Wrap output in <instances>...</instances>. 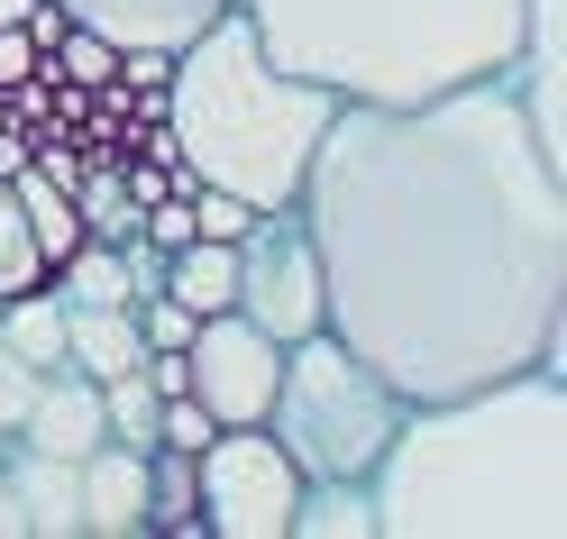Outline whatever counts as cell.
<instances>
[{
	"mask_svg": "<svg viewBox=\"0 0 567 539\" xmlns=\"http://www.w3.org/2000/svg\"><path fill=\"white\" fill-rule=\"evenodd\" d=\"M74 220H83V238H137V201H128V184H120V165L111 174H74Z\"/></svg>",
	"mask_w": 567,
	"mask_h": 539,
	"instance_id": "cell-19",
	"label": "cell"
},
{
	"mask_svg": "<svg viewBox=\"0 0 567 539\" xmlns=\"http://www.w3.org/2000/svg\"><path fill=\"white\" fill-rule=\"evenodd\" d=\"M83 539H147V448H83Z\"/></svg>",
	"mask_w": 567,
	"mask_h": 539,
	"instance_id": "cell-11",
	"label": "cell"
},
{
	"mask_svg": "<svg viewBox=\"0 0 567 539\" xmlns=\"http://www.w3.org/2000/svg\"><path fill=\"white\" fill-rule=\"evenodd\" d=\"M284 539H375V494L367 476H311Z\"/></svg>",
	"mask_w": 567,
	"mask_h": 539,
	"instance_id": "cell-14",
	"label": "cell"
},
{
	"mask_svg": "<svg viewBox=\"0 0 567 539\" xmlns=\"http://www.w3.org/2000/svg\"><path fill=\"white\" fill-rule=\"evenodd\" d=\"M367 494L375 539H567V375L513 366L403 403Z\"/></svg>",
	"mask_w": 567,
	"mask_h": 539,
	"instance_id": "cell-2",
	"label": "cell"
},
{
	"mask_svg": "<svg viewBox=\"0 0 567 539\" xmlns=\"http://www.w3.org/2000/svg\"><path fill=\"white\" fill-rule=\"evenodd\" d=\"M165 293L184 302L193 320H202V311H229V293H238V247H229V238H184V247L165 257Z\"/></svg>",
	"mask_w": 567,
	"mask_h": 539,
	"instance_id": "cell-15",
	"label": "cell"
},
{
	"mask_svg": "<svg viewBox=\"0 0 567 539\" xmlns=\"http://www.w3.org/2000/svg\"><path fill=\"white\" fill-rule=\"evenodd\" d=\"M19 165H28V137H19L10 120H0V174H19Z\"/></svg>",
	"mask_w": 567,
	"mask_h": 539,
	"instance_id": "cell-25",
	"label": "cell"
},
{
	"mask_svg": "<svg viewBox=\"0 0 567 539\" xmlns=\"http://www.w3.org/2000/svg\"><path fill=\"white\" fill-rule=\"evenodd\" d=\"M229 247H238V293H229L238 320H257L284 348L321 330V257H311L302 210H257Z\"/></svg>",
	"mask_w": 567,
	"mask_h": 539,
	"instance_id": "cell-7",
	"label": "cell"
},
{
	"mask_svg": "<svg viewBox=\"0 0 567 539\" xmlns=\"http://www.w3.org/2000/svg\"><path fill=\"white\" fill-rule=\"evenodd\" d=\"M193 476H202L193 530H210V539H284V521H293V502H302V466L275 448L266 421L210 429L193 448Z\"/></svg>",
	"mask_w": 567,
	"mask_h": 539,
	"instance_id": "cell-6",
	"label": "cell"
},
{
	"mask_svg": "<svg viewBox=\"0 0 567 539\" xmlns=\"http://www.w3.org/2000/svg\"><path fill=\"white\" fill-rule=\"evenodd\" d=\"M55 10L74 28H92V38H111L120 55H174L238 0H55Z\"/></svg>",
	"mask_w": 567,
	"mask_h": 539,
	"instance_id": "cell-9",
	"label": "cell"
},
{
	"mask_svg": "<svg viewBox=\"0 0 567 539\" xmlns=\"http://www.w3.org/2000/svg\"><path fill=\"white\" fill-rule=\"evenodd\" d=\"M111 429H101V384L74 375V366H47L38 393H28V421H19V448H47V457H83L101 448Z\"/></svg>",
	"mask_w": 567,
	"mask_h": 539,
	"instance_id": "cell-10",
	"label": "cell"
},
{
	"mask_svg": "<svg viewBox=\"0 0 567 539\" xmlns=\"http://www.w3.org/2000/svg\"><path fill=\"white\" fill-rule=\"evenodd\" d=\"M275 64L339 101H421L504 74L522 0H238Z\"/></svg>",
	"mask_w": 567,
	"mask_h": 539,
	"instance_id": "cell-4",
	"label": "cell"
},
{
	"mask_svg": "<svg viewBox=\"0 0 567 539\" xmlns=\"http://www.w3.org/2000/svg\"><path fill=\"white\" fill-rule=\"evenodd\" d=\"M0 539H28V512H19V494H10V476H0Z\"/></svg>",
	"mask_w": 567,
	"mask_h": 539,
	"instance_id": "cell-24",
	"label": "cell"
},
{
	"mask_svg": "<svg viewBox=\"0 0 567 539\" xmlns=\"http://www.w3.org/2000/svg\"><path fill=\"white\" fill-rule=\"evenodd\" d=\"M193 502H202V476L184 448H147V530H193Z\"/></svg>",
	"mask_w": 567,
	"mask_h": 539,
	"instance_id": "cell-18",
	"label": "cell"
},
{
	"mask_svg": "<svg viewBox=\"0 0 567 539\" xmlns=\"http://www.w3.org/2000/svg\"><path fill=\"white\" fill-rule=\"evenodd\" d=\"M28 393H38V366L0 348V439H19V421H28Z\"/></svg>",
	"mask_w": 567,
	"mask_h": 539,
	"instance_id": "cell-22",
	"label": "cell"
},
{
	"mask_svg": "<svg viewBox=\"0 0 567 539\" xmlns=\"http://www.w3.org/2000/svg\"><path fill=\"white\" fill-rule=\"evenodd\" d=\"M0 348L28 356V366H64V302H55V283H28V293L0 302Z\"/></svg>",
	"mask_w": 567,
	"mask_h": 539,
	"instance_id": "cell-16",
	"label": "cell"
},
{
	"mask_svg": "<svg viewBox=\"0 0 567 539\" xmlns=\"http://www.w3.org/2000/svg\"><path fill=\"white\" fill-rule=\"evenodd\" d=\"M38 74H47V55H38V38H28V28L10 19V28H0V92L38 83Z\"/></svg>",
	"mask_w": 567,
	"mask_h": 539,
	"instance_id": "cell-23",
	"label": "cell"
},
{
	"mask_svg": "<svg viewBox=\"0 0 567 539\" xmlns=\"http://www.w3.org/2000/svg\"><path fill=\"white\" fill-rule=\"evenodd\" d=\"M321 330L403 403L558 366L567 339V174L504 83L339 101L302 165Z\"/></svg>",
	"mask_w": 567,
	"mask_h": 539,
	"instance_id": "cell-1",
	"label": "cell"
},
{
	"mask_svg": "<svg viewBox=\"0 0 567 539\" xmlns=\"http://www.w3.org/2000/svg\"><path fill=\"white\" fill-rule=\"evenodd\" d=\"M10 193H19V210H28V238H38V257L55 266V257H74L83 247V220H74V193L55 184V174H38V165H19L10 174Z\"/></svg>",
	"mask_w": 567,
	"mask_h": 539,
	"instance_id": "cell-17",
	"label": "cell"
},
{
	"mask_svg": "<svg viewBox=\"0 0 567 539\" xmlns=\"http://www.w3.org/2000/svg\"><path fill=\"white\" fill-rule=\"evenodd\" d=\"M275 375H284V339H266L257 320H238V311H202L193 320V339H184V393L220 429L266 421Z\"/></svg>",
	"mask_w": 567,
	"mask_h": 539,
	"instance_id": "cell-8",
	"label": "cell"
},
{
	"mask_svg": "<svg viewBox=\"0 0 567 539\" xmlns=\"http://www.w3.org/2000/svg\"><path fill=\"white\" fill-rule=\"evenodd\" d=\"M339 111L330 83L275 64L266 38L247 28V10H220L193 46L165 55L156 83V128L174 147V193H238L247 210H293L302 165L321 147V128Z\"/></svg>",
	"mask_w": 567,
	"mask_h": 539,
	"instance_id": "cell-3",
	"label": "cell"
},
{
	"mask_svg": "<svg viewBox=\"0 0 567 539\" xmlns=\"http://www.w3.org/2000/svg\"><path fill=\"white\" fill-rule=\"evenodd\" d=\"M64 366L92 375V384H111V375H128V366H147L137 311H128V302H83V311H64Z\"/></svg>",
	"mask_w": 567,
	"mask_h": 539,
	"instance_id": "cell-13",
	"label": "cell"
},
{
	"mask_svg": "<svg viewBox=\"0 0 567 539\" xmlns=\"http://www.w3.org/2000/svg\"><path fill=\"white\" fill-rule=\"evenodd\" d=\"M28 10H38V0H0V28H10V19H28Z\"/></svg>",
	"mask_w": 567,
	"mask_h": 539,
	"instance_id": "cell-26",
	"label": "cell"
},
{
	"mask_svg": "<svg viewBox=\"0 0 567 539\" xmlns=\"http://www.w3.org/2000/svg\"><path fill=\"white\" fill-rule=\"evenodd\" d=\"M275 448L311 476H375L384 439L403 429V393L384 384L358 348H339L330 330H311L284 348V375H275V403H266Z\"/></svg>",
	"mask_w": 567,
	"mask_h": 539,
	"instance_id": "cell-5",
	"label": "cell"
},
{
	"mask_svg": "<svg viewBox=\"0 0 567 539\" xmlns=\"http://www.w3.org/2000/svg\"><path fill=\"white\" fill-rule=\"evenodd\" d=\"M10 494L28 512V539H83V457H47V448H19L10 466Z\"/></svg>",
	"mask_w": 567,
	"mask_h": 539,
	"instance_id": "cell-12",
	"label": "cell"
},
{
	"mask_svg": "<svg viewBox=\"0 0 567 539\" xmlns=\"http://www.w3.org/2000/svg\"><path fill=\"white\" fill-rule=\"evenodd\" d=\"M47 74H64L74 92H111L120 83V46L92 38V28H64V38L47 46Z\"/></svg>",
	"mask_w": 567,
	"mask_h": 539,
	"instance_id": "cell-20",
	"label": "cell"
},
{
	"mask_svg": "<svg viewBox=\"0 0 567 539\" xmlns=\"http://www.w3.org/2000/svg\"><path fill=\"white\" fill-rule=\"evenodd\" d=\"M28 283H47V257H38V238H28V210L10 193V174H0V302L28 293Z\"/></svg>",
	"mask_w": 567,
	"mask_h": 539,
	"instance_id": "cell-21",
	"label": "cell"
}]
</instances>
